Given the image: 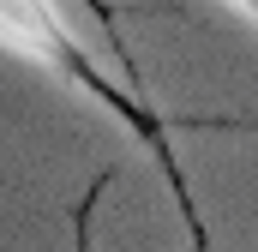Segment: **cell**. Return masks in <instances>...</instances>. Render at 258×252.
Returning <instances> with one entry per match:
<instances>
[{"label":"cell","mask_w":258,"mask_h":252,"mask_svg":"<svg viewBox=\"0 0 258 252\" xmlns=\"http://www.w3.org/2000/svg\"><path fill=\"white\" fill-rule=\"evenodd\" d=\"M0 36L12 54H24L36 66H72V54H78L48 0H0Z\"/></svg>","instance_id":"cell-1"},{"label":"cell","mask_w":258,"mask_h":252,"mask_svg":"<svg viewBox=\"0 0 258 252\" xmlns=\"http://www.w3.org/2000/svg\"><path fill=\"white\" fill-rule=\"evenodd\" d=\"M234 6H246V12H252V18H258V0H234Z\"/></svg>","instance_id":"cell-2"}]
</instances>
